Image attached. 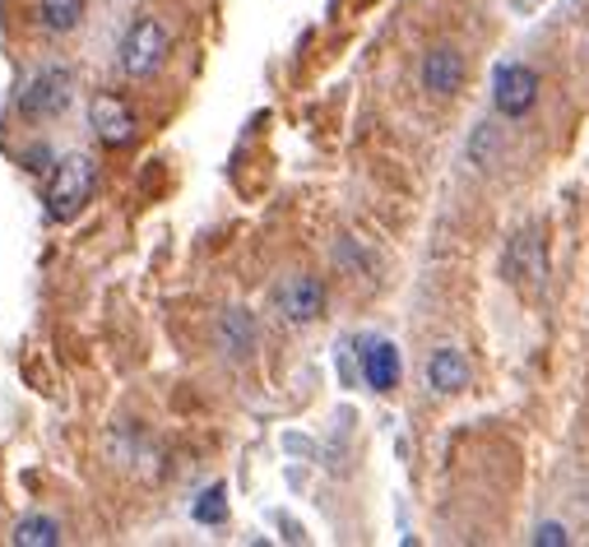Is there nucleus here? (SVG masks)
Segmentation results:
<instances>
[{
	"label": "nucleus",
	"mask_w": 589,
	"mask_h": 547,
	"mask_svg": "<svg viewBox=\"0 0 589 547\" xmlns=\"http://www.w3.org/2000/svg\"><path fill=\"white\" fill-rule=\"evenodd\" d=\"M93 191H98V163L89 153H65V159H57V168L47 172L42 210H47V219L70 223L74 214H84Z\"/></svg>",
	"instance_id": "nucleus-1"
},
{
	"label": "nucleus",
	"mask_w": 589,
	"mask_h": 547,
	"mask_svg": "<svg viewBox=\"0 0 589 547\" xmlns=\"http://www.w3.org/2000/svg\"><path fill=\"white\" fill-rule=\"evenodd\" d=\"M167 51H172L167 29L153 14H140V19H131V29H125V38H121V74L149 80L153 70H163Z\"/></svg>",
	"instance_id": "nucleus-2"
},
{
	"label": "nucleus",
	"mask_w": 589,
	"mask_h": 547,
	"mask_svg": "<svg viewBox=\"0 0 589 547\" xmlns=\"http://www.w3.org/2000/svg\"><path fill=\"white\" fill-rule=\"evenodd\" d=\"M74 102V74L65 65H42L29 84L19 89V117L23 121H51Z\"/></svg>",
	"instance_id": "nucleus-3"
},
{
	"label": "nucleus",
	"mask_w": 589,
	"mask_h": 547,
	"mask_svg": "<svg viewBox=\"0 0 589 547\" xmlns=\"http://www.w3.org/2000/svg\"><path fill=\"white\" fill-rule=\"evenodd\" d=\"M492 108L501 121H525L539 108V70L525 61H501L492 74Z\"/></svg>",
	"instance_id": "nucleus-4"
},
{
	"label": "nucleus",
	"mask_w": 589,
	"mask_h": 547,
	"mask_svg": "<svg viewBox=\"0 0 589 547\" xmlns=\"http://www.w3.org/2000/svg\"><path fill=\"white\" fill-rule=\"evenodd\" d=\"M274 306H278V316H284L288 325H312V321H321V311H325V283L316 274H288L274 288Z\"/></svg>",
	"instance_id": "nucleus-5"
},
{
	"label": "nucleus",
	"mask_w": 589,
	"mask_h": 547,
	"mask_svg": "<svg viewBox=\"0 0 589 547\" xmlns=\"http://www.w3.org/2000/svg\"><path fill=\"white\" fill-rule=\"evenodd\" d=\"M89 125H93V135L98 144H108V149H125L135 140V112H131V102L116 98V93H98L89 102Z\"/></svg>",
	"instance_id": "nucleus-6"
},
{
	"label": "nucleus",
	"mask_w": 589,
	"mask_h": 547,
	"mask_svg": "<svg viewBox=\"0 0 589 547\" xmlns=\"http://www.w3.org/2000/svg\"><path fill=\"white\" fill-rule=\"evenodd\" d=\"M423 89L431 98H455L459 89H465V51L450 47V42L427 47V57H423Z\"/></svg>",
	"instance_id": "nucleus-7"
},
{
	"label": "nucleus",
	"mask_w": 589,
	"mask_h": 547,
	"mask_svg": "<svg viewBox=\"0 0 589 547\" xmlns=\"http://www.w3.org/2000/svg\"><path fill=\"white\" fill-rule=\"evenodd\" d=\"M357 367H363V381L376 389V395H390V389L399 385V348L390 344V338H363V348H357Z\"/></svg>",
	"instance_id": "nucleus-8"
},
{
	"label": "nucleus",
	"mask_w": 589,
	"mask_h": 547,
	"mask_svg": "<svg viewBox=\"0 0 589 547\" xmlns=\"http://www.w3.org/2000/svg\"><path fill=\"white\" fill-rule=\"evenodd\" d=\"M548 274V260H544V237L539 232H516L506 246V278L510 283H525L529 278V288H539Z\"/></svg>",
	"instance_id": "nucleus-9"
},
{
	"label": "nucleus",
	"mask_w": 589,
	"mask_h": 547,
	"mask_svg": "<svg viewBox=\"0 0 589 547\" xmlns=\"http://www.w3.org/2000/svg\"><path fill=\"white\" fill-rule=\"evenodd\" d=\"M214 338H219V348L233 362H246L255 353V338H261V330H255V316H251L246 306H227L223 316H219Z\"/></svg>",
	"instance_id": "nucleus-10"
},
{
	"label": "nucleus",
	"mask_w": 589,
	"mask_h": 547,
	"mask_svg": "<svg viewBox=\"0 0 589 547\" xmlns=\"http://www.w3.org/2000/svg\"><path fill=\"white\" fill-rule=\"evenodd\" d=\"M427 385L437 389V395H459V389H469V357L459 353L455 344L431 348V357H427Z\"/></svg>",
	"instance_id": "nucleus-11"
},
{
	"label": "nucleus",
	"mask_w": 589,
	"mask_h": 547,
	"mask_svg": "<svg viewBox=\"0 0 589 547\" xmlns=\"http://www.w3.org/2000/svg\"><path fill=\"white\" fill-rule=\"evenodd\" d=\"M89 14V0H38V19L47 33H74Z\"/></svg>",
	"instance_id": "nucleus-12"
},
{
	"label": "nucleus",
	"mask_w": 589,
	"mask_h": 547,
	"mask_svg": "<svg viewBox=\"0 0 589 547\" xmlns=\"http://www.w3.org/2000/svg\"><path fill=\"white\" fill-rule=\"evenodd\" d=\"M19 547H61V525L51 515H23L19 525H14V534H10Z\"/></svg>",
	"instance_id": "nucleus-13"
},
{
	"label": "nucleus",
	"mask_w": 589,
	"mask_h": 547,
	"mask_svg": "<svg viewBox=\"0 0 589 547\" xmlns=\"http://www.w3.org/2000/svg\"><path fill=\"white\" fill-rule=\"evenodd\" d=\"M465 153H469L474 168H492L501 159V125L497 121H478L469 144H465Z\"/></svg>",
	"instance_id": "nucleus-14"
},
{
	"label": "nucleus",
	"mask_w": 589,
	"mask_h": 547,
	"mask_svg": "<svg viewBox=\"0 0 589 547\" xmlns=\"http://www.w3.org/2000/svg\"><path fill=\"white\" fill-rule=\"evenodd\" d=\"M200 525H223L227 519V497H223V483H214L210 492H200V502H195V510H191Z\"/></svg>",
	"instance_id": "nucleus-15"
},
{
	"label": "nucleus",
	"mask_w": 589,
	"mask_h": 547,
	"mask_svg": "<svg viewBox=\"0 0 589 547\" xmlns=\"http://www.w3.org/2000/svg\"><path fill=\"white\" fill-rule=\"evenodd\" d=\"M534 547H567L571 543V534H567V525H552V519H544L539 529H534V538H529Z\"/></svg>",
	"instance_id": "nucleus-16"
},
{
	"label": "nucleus",
	"mask_w": 589,
	"mask_h": 547,
	"mask_svg": "<svg viewBox=\"0 0 589 547\" xmlns=\"http://www.w3.org/2000/svg\"><path fill=\"white\" fill-rule=\"evenodd\" d=\"M47 159H51V149H47V144H38V149L23 153V163H29L33 172H42V168H47Z\"/></svg>",
	"instance_id": "nucleus-17"
}]
</instances>
